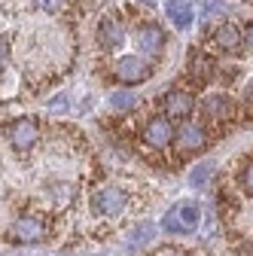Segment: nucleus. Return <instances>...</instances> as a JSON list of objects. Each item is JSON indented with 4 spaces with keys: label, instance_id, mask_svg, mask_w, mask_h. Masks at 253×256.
Returning <instances> with one entry per match:
<instances>
[{
    "label": "nucleus",
    "instance_id": "22",
    "mask_svg": "<svg viewBox=\"0 0 253 256\" xmlns=\"http://www.w3.org/2000/svg\"><path fill=\"white\" fill-rule=\"evenodd\" d=\"M64 107H68V98H64V94H58V98H55V101L49 104V110H52V113H61Z\"/></svg>",
    "mask_w": 253,
    "mask_h": 256
},
{
    "label": "nucleus",
    "instance_id": "1",
    "mask_svg": "<svg viewBox=\"0 0 253 256\" xmlns=\"http://www.w3.org/2000/svg\"><path fill=\"white\" fill-rule=\"evenodd\" d=\"M198 222H202V208L196 202H177L162 216V229L168 235H189L198 229Z\"/></svg>",
    "mask_w": 253,
    "mask_h": 256
},
{
    "label": "nucleus",
    "instance_id": "2",
    "mask_svg": "<svg viewBox=\"0 0 253 256\" xmlns=\"http://www.w3.org/2000/svg\"><path fill=\"white\" fill-rule=\"evenodd\" d=\"M46 235V222L40 216H18L10 226V238L16 244H40Z\"/></svg>",
    "mask_w": 253,
    "mask_h": 256
},
{
    "label": "nucleus",
    "instance_id": "25",
    "mask_svg": "<svg viewBox=\"0 0 253 256\" xmlns=\"http://www.w3.org/2000/svg\"><path fill=\"white\" fill-rule=\"evenodd\" d=\"M4 58H6V46H4V43H0V61H4Z\"/></svg>",
    "mask_w": 253,
    "mask_h": 256
},
{
    "label": "nucleus",
    "instance_id": "24",
    "mask_svg": "<svg viewBox=\"0 0 253 256\" xmlns=\"http://www.w3.org/2000/svg\"><path fill=\"white\" fill-rule=\"evenodd\" d=\"M244 43L253 49V24H247V28H244Z\"/></svg>",
    "mask_w": 253,
    "mask_h": 256
},
{
    "label": "nucleus",
    "instance_id": "11",
    "mask_svg": "<svg viewBox=\"0 0 253 256\" xmlns=\"http://www.w3.org/2000/svg\"><path fill=\"white\" fill-rule=\"evenodd\" d=\"M204 116L214 119V122H223L232 116V101L229 94H208L204 98Z\"/></svg>",
    "mask_w": 253,
    "mask_h": 256
},
{
    "label": "nucleus",
    "instance_id": "5",
    "mask_svg": "<svg viewBox=\"0 0 253 256\" xmlns=\"http://www.w3.org/2000/svg\"><path fill=\"white\" fill-rule=\"evenodd\" d=\"M208 140V132H204V125L202 122H192V119H186L177 132H174V144L180 152H189V150H202Z\"/></svg>",
    "mask_w": 253,
    "mask_h": 256
},
{
    "label": "nucleus",
    "instance_id": "7",
    "mask_svg": "<svg viewBox=\"0 0 253 256\" xmlns=\"http://www.w3.org/2000/svg\"><path fill=\"white\" fill-rule=\"evenodd\" d=\"M37 138H40V128H37L34 119H18V122L10 128V144H12L16 150H30V146L37 144Z\"/></svg>",
    "mask_w": 253,
    "mask_h": 256
},
{
    "label": "nucleus",
    "instance_id": "6",
    "mask_svg": "<svg viewBox=\"0 0 253 256\" xmlns=\"http://www.w3.org/2000/svg\"><path fill=\"white\" fill-rule=\"evenodd\" d=\"M144 140H146L150 146H156V150L168 146V144L174 140V128H171V122H168L165 116L150 119V122H146V128H144Z\"/></svg>",
    "mask_w": 253,
    "mask_h": 256
},
{
    "label": "nucleus",
    "instance_id": "16",
    "mask_svg": "<svg viewBox=\"0 0 253 256\" xmlns=\"http://www.w3.org/2000/svg\"><path fill=\"white\" fill-rule=\"evenodd\" d=\"M210 174H214V162H198V165L192 168V174H189V183H192V189H204L208 180H210Z\"/></svg>",
    "mask_w": 253,
    "mask_h": 256
},
{
    "label": "nucleus",
    "instance_id": "19",
    "mask_svg": "<svg viewBox=\"0 0 253 256\" xmlns=\"http://www.w3.org/2000/svg\"><path fill=\"white\" fill-rule=\"evenodd\" d=\"M216 12H223V4H220V0H208V6H204V12H202V22H210Z\"/></svg>",
    "mask_w": 253,
    "mask_h": 256
},
{
    "label": "nucleus",
    "instance_id": "8",
    "mask_svg": "<svg viewBox=\"0 0 253 256\" xmlns=\"http://www.w3.org/2000/svg\"><path fill=\"white\" fill-rule=\"evenodd\" d=\"M138 46H140L146 55H162V49H165V34H162V28L144 24V28L138 30Z\"/></svg>",
    "mask_w": 253,
    "mask_h": 256
},
{
    "label": "nucleus",
    "instance_id": "12",
    "mask_svg": "<svg viewBox=\"0 0 253 256\" xmlns=\"http://www.w3.org/2000/svg\"><path fill=\"white\" fill-rule=\"evenodd\" d=\"M168 18L177 30H186L192 24V0H168Z\"/></svg>",
    "mask_w": 253,
    "mask_h": 256
},
{
    "label": "nucleus",
    "instance_id": "15",
    "mask_svg": "<svg viewBox=\"0 0 253 256\" xmlns=\"http://www.w3.org/2000/svg\"><path fill=\"white\" fill-rule=\"evenodd\" d=\"M152 238H156V226H152V222H138V226L132 229V235H128V244L140 247V244H146Z\"/></svg>",
    "mask_w": 253,
    "mask_h": 256
},
{
    "label": "nucleus",
    "instance_id": "3",
    "mask_svg": "<svg viewBox=\"0 0 253 256\" xmlns=\"http://www.w3.org/2000/svg\"><path fill=\"white\" fill-rule=\"evenodd\" d=\"M122 208H125V192L116 186H104L92 196V210L98 216H116L122 214Z\"/></svg>",
    "mask_w": 253,
    "mask_h": 256
},
{
    "label": "nucleus",
    "instance_id": "18",
    "mask_svg": "<svg viewBox=\"0 0 253 256\" xmlns=\"http://www.w3.org/2000/svg\"><path fill=\"white\" fill-rule=\"evenodd\" d=\"M52 189H55V192H52V198H55L58 204H64V202L70 198V186H68V183H55Z\"/></svg>",
    "mask_w": 253,
    "mask_h": 256
},
{
    "label": "nucleus",
    "instance_id": "13",
    "mask_svg": "<svg viewBox=\"0 0 253 256\" xmlns=\"http://www.w3.org/2000/svg\"><path fill=\"white\" fill-rule=\"evenodd\" d=\"M214 46L220 52H235L241 46V30L235 24H220L216 28V34H214Z\"/></svg>",
    "mask_w": 253,
    "mask_h": 256
},
{
    "label": "nucleus",
    "instance_id": "9",
    "mask_svg": "<svg viewBox=\"0 0 253 256\" xmlns=\"http://www.w3.org/2000/svg\"><path fill=\"white\" fill-rule=\"evenodd\" d=\"M98 40L104 49H119V46H125V28L116 18H104L98 28Z\"/></svg>",
    "mask_w": 253,
    "mask_h": 256
},
{
    "label": "nucleus",
    "instance_id": "26",
    "mask_svg": "<svg viewBox=\"0 0 253 256\" xmlns=\"http://www.w3.org/2000/svg\"><path fill=\"white\" fill-rule=\"evenodd\" d=\"M162 256H177V253H168V250H165V253H162Z\"/></svg>",
    "mask_w": 253,
    "mask_h": 256
},
{
    "label": "nucleus",
    "instance_id": "4",
    "mask_svg": "<svg viewBox=\"0 0 253 256\" xmlns=\"http://www.w3.org/2000/svg\"><path fill=\"white\" fill-rule=\"evenodd\" d=\"M150 74H152V68H150L140 55H122V58L116 61V76H119L122 82H128V86L144 82Z\"/></svg>",
    "mask_w": 253,
    "mask_h": 256
},
{
    "label": "nucleus",
    "instance_id": "21",
    "mask_svg": "<svg viewBox=\"0 0 253 256\" xmlns=\"http://www.w3.org/2000/svg\"><path fill=\"white\" fill-rule=\"evenodd\" d=\"M244 104H247V110L253 113V80L244 86Z\"/></svg>",
    "mask_w": 253,
    "mask_h": 256
},
{
    "label": "nucleus",
    "instance_id": "17",
    "mask_svg": "<svg viewBox=\"0 0 253 256\" xmlns=\"http://www.w3.org/2000/svg\"><path fill=\"white\" fill-rule=\"evenodd\" d=\"M134 104H138V98L132 92H113L110 94V107L113 110H134Z\"/></svg>",
    "mask_w": 253,
    "mask_h": 256
},
{
    "label": "nucleus",
    "instance_id": "14",
    "mask_svg": "<svg viewBox=\"0 0 253 256\" xmlns=\"http://www.w3.org/2000/svg\"><path fill=\"white\" fill-rule=\"evenodd\" d=\"M210 70H214V64H210L204 55H192V61H189V76H192L196 82L210 80Z\"/></svg>",
    "mask_w": 253,
    "mask_h": 256
},
{
    "label": "nucleus",
    "instance_id": "23",
    "mask_svg": "<svg viewBox=\"0 0 253 256\" xmlns=\"http://www.w3.org/2000/svg\"><path fill=\"white\" fill-rule=\"evenodd\" d=\"M244 189H247V196H253V165H250L247 174H244Z\"/></svg>",
    "mask_w": 253,
    "mask_h": 256
},
{
    "label": "nucleus",
    "instance_id": "20",
    "mask_svg": "<svg viewBox=\"0 0 253 256\" xmlns=\"http://www.w3.org/2000/svg\"><path fill=\"white\" fill-rule=\"evenodd\" d=\"M61 4H64V0H37V6H40L43 12H55Z\"/></svg>",
    "mask_w": 253,
    "mask_h": 256
},
{
    "label": "nucleus",
    "instance_id": "10",
    "mask_svg": "<svg viewBox=\"0 0 253 256\" xmlns=\"http://www.w3.org/2000/svg\"><path fill=\"white\" fill-rule=\"evenodd\" d=\"M196 101H192V94L189 92H171L168 98H165V110L171 119H186L189 113H192Z\"/></svg>",
    "mask_w": 253,
    "mask_h": 256
}]
</instances>
